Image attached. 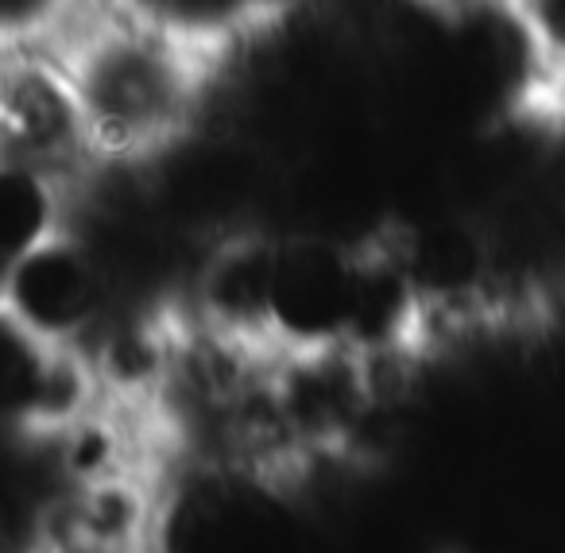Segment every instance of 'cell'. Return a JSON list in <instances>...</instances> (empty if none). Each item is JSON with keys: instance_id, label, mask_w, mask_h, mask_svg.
Instances as JSON below:
<instances>
[{"instance_id": "8992f818", "label": "cell", "mask_w": 565, "mask_h": 553, "mask_svg": "<svg viewBox=\"0 0 565 553\" xmlns=\"http://www.w3.org/2000/svg\"><path fill=\"white\" fill-rule=\"evenodd\" d=\"M97 0H0V32L4 47L55 51Z\"/></svg>"}, {"instance_id": "7a4b0ae2", "label": "cell", "mask_w": 565, "mask_h": 553, "mask_svg": "<svg viewBox=\"0 0 565 553\" xmlns=\"http://www.w3.org/2000/svg\"><path fill=\"white\" fill-rule=\"evenodd\" d=\"M120 298L117 275L74 225L4 264V321L43 341L89 352L117 321Z\"/></svg>"}, {"instance_id": "5b68a950", "label": "cell", "mask_w": 565, "mask_h": 553, "mask_svg": "<svg viewBox=\"0 0 565 553\" xmlns=\"http://www.w3.org/2000/svg\"><path fill=\"white\" fill-rule=\"evenodd\" d=\"M550 94H565V0H500Z\"/></svg>"}, {"instance_id": "6da1fadb", "label": "cell", "mask_w": 565, "mask_h": 553, "mask_svg": "<svg viewBox=\"0 0 565 553\" xmlns=\"http://www.w3.org/2000/svg\"><path fill=\"white\" fill-rule=\"evenodd\" d=\"M102 167H140L210 120L221 43L128 0H97L55 47Z\"/></svg>"}, {"instance_id": "277c9868", "label": "cell", "mask_w": 565, "mask_h": 553, "mask_svg": "<svg viewBox=\"0 0 565 553\" xmlns=\"http://www.w3.org/2000/svg\"><path fill=\"white\" fill-rule=\"evenodd\" d=\"M82 187L47 171L0 163V205H4V264L47 244L74 225Z\"/></svg>"}, {"instance_id": "3957f363", "label": "cell", "mask_w": 565, "mask_h": 553, "mask_svg": "<svg viewBox=\"0 0 565 553\" xmlns=\"http://www.w3.org/2000/svg\"><path fill=\"white\" fill-rule=\"evenodd\" d=\"M0 163H20L86 187L97 156L63 59L40 47H4L0 74Z\"/></svg>"}]
</instances>
